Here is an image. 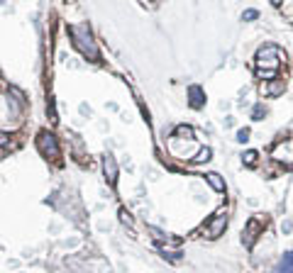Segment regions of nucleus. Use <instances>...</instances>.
<instances>
[{
    "label": "nucleus",
    "instance_id": "1",
    "mask_svg": "<svg viewBox=\"0 0 293 273\" xmlns=\"http://www.w3.org/2000/svg\"><path fill=\"white\" fill-rule=\"evenodd\" d=\"M281 61H283V52H281L276 44H264V47L256 52V59H254L256 73H259L264 81L276 78V73L281 69Z\"/></svg>",
    "mask_w": 293,
    "mask_h": 273
},
{
    "label": "nucleus",
    "instance_id": "2",
    "mask_svg": "<svg viewBox=\"0 0 293 273\" xmlns=\"http://www.w3.org/2000/svg\"><path fill=\"white\" fill-rule=\"evenodd\" d=\"M71 39H73V47L83 56H88L91 61L100 59V52H98V47L93 42V35H91V27L88 25H76V27H71Z\"/></svg>",
    "mask_w": 293,
    "mask_h": 273
},
{
    "label": "nucleus",
    "instance_id": "3",
    "mask_svg": "<svg viewBox=\"0 0 293 273\" xmlns=\"http://www.w3.org/2000/svg\"><path fill=\"white\" fill-rule=\"evenodd\" d=\"M225 229H227V210L222 207V210H218L213 217L205 222V227H203V237L218 239L220 234H225Z\"/></svg>",
    "mask_w": 293,
    "mask_h": 273
},
{
    "label": "nucleus",
    "instance_id": "4",
    "mask_svg": "<svg viewBox=\"0 0 293 273\" xmlns=\"http://www.w3.org/2000/svg\"><path fill=\"white\" fill-rule=\"evenodd\" d=\"M37 149H39V154L47 156V159H59V142H56V137L52 132H39V137H37Z\"/></svg>",
    "mask_w": 293,
    "mask_h": 273
},
{
    "label": "nucleus",
    "instance_id": "5",
    "mask_svg": "<svg viewBox=\"0 0 293 273\" xmlns=\"http://www.w3.org/2000/svg\"><path fill=\"white\" fill-rule=\"evenodd\" d=\"M271 159L276 164H283V166H293V137L291 139H283L271 149Z\"/></svg>",
    "mask_w": 293,
    "mask_h": 273
},
{
    "label": "nucleus",
    "instance_id": "6",
    "mask_svg": "<svg viewBox=\"0 0 293 273\" xmlns=\"http://www.w3.org/2000/svg\"><path fill=\"white\" fill-rule=\"evenodd\" d=\"M286 91V83H283V78H269V81H264L261 83V88H259V93L264 95V98H278L281 93Z\"/></svg>",
    "mask_w": 293,
    "mask_h": 273
},
{
    "label": "nucleus",
    "instance_id": "7",
    "mask_svg": "<svg viewBox=\"0 0 293 273\" xmlns=\"http://www.w3.org/2000/svg\"><path fill=\"white\" fill-rule=\"evenodd\" d=\"M259 234H261V222H259V219H249V222H247V229H244V234H242L244 246H254V241Z\"/></svg>",
    "mask_w": 293,
    "mask_h": 273
},
{
    "label": "nucleus",
    "instance_id": "8",
    "mask_svg": "<svg viewBox=\"0 0 293 273\" xmlns=\"http://www.w3.org/2000/svg\"><path fill=\"white\" fill-rule=\"evenodd\" d=\"M103 171H105V178H108L110 185H115L117 183V161H115L112 154L103 156Z\"/></svg>",
    "mask_w": 293,
    "mask_h": 273
},
{
    "label": "nucleus",
    "instance_id": "9",
    "mask_svg": "<svg viewBox=\"0 0 293 273\" xmlns=\"http://www.w3.org/2000/svg\"><path fill=\"white\" fill-rule=\"evenodd\" d=\"M188 98H191V108H203L205 105V93L201 86H191L188 88Z\"/></svg>",
    "mask_w": 293,
    "mask_h": 273
},
{
    "label": "nucleus",
    "instance_id": "10",
    "mask_svg": "<svg viewBox=\"0 0 293 273\" xmlns=\"http://www.w3.org/2000/svg\"><path fill=\"white\" fill-rule=\"evenodd\" d=\"M205 181L210 183V188H213V190L225 193V181H222V176H220V173H205Z\"/></svg>",
    "mask_w": 293,
    "mask_h": 273
},
{
    "label": "nucleus",
    "instance_id": "11",
    "mask_svg": "<svg viewBox=\"0 0 293 273\" xmlns=\"http://www.w3.org/2000/svg\"><path fill=\"white\" fill-rule=\"evenodd\" d=\"M278 271H281V273L293 271V251H286V254H283L281 263H278Z\"/></svg>",
    "mask_w": 293,
    "mask_h": 273
},
{
    "label": "nucleus",
    "instance_id": "12",
    "mask_svg": "<svg viewBox=\"0 0 293 273\" xmlns=\"http://www.w3.org/2000/svg\"><path fill=\"white\" fill-rule=\"evenodd\" d=\"M174 137L176 139H193V129L188 127V125H179L176 132H174Z\"/></svg>",
    "mask_w": 293,
    "mask_h": 273
},
{
    "label": "nucleus",
    "instance_id": "13",
    "mask_svg": "<svg viewBox=\"0 0 293 273\" xmlns=\"http://www.w3.org/2000/svg\"><path fill=\"white\" fill-rule=\"evenodd\" d=\"M193 164H203V161H210V149L205 146V149H198V154L191 159Z\"/></svg>",
    "mask_w": 293,
    "mask_h": 273
},
{
    "label": "nucleus",
    "instance_id": "14",
    "mask_svg": "<svg viewBox=\"0 0 293 273\" xmlns=\"http://www.w3.org/2000/svg\"><path fill=\"white\" fill-rule=\"evenodd\" d=\"M242 161H244L247 166H256V161H259V154H256V151H247V154L242 156Z\"/></svg>",
    "mask_w": 293,
    "mask_h": 273
},
{
    "label": "nucleus",
    "instance_id": "15",
    "mask_svg": "<svg viewBox=\"0 0 293 273\" xmlns=\"http://www.w3.org/2000/svg\"><path fill=\"white\" fill-rule=\"evenodd\" d=\"M264 115H266L264 105H254V110H252V120H264Z\"/></svg>",
    "mask_w": 293,
    "mask_h": 273
},
{
    "label": "nucleus",
    "instance_id": "16",
    "mask_svg": "<svg viewBox=\"0 0 293 273\" xmlns=\"http://www.w3.org/2000/svg\"><path fill=\"white\" fill-rule=\"evenodd\" d=\"M256 18H259L256 10H244V13H242V20H247V22H252V20H256Z\"/></svg>",
    "mask_w": 293,
    "mask_h": 273
},
{
    "label": "nucleus",
    "instance_id": "17",
    "mask_svg": "<svg viewBox=\"0 0 293 273\" xmlns=\"http://www.w3.org/2000/svg\"><path fill=\"white\" fill-rule=\"evenodd\" d=\"M237 139H239V142H247V139H249V129H239Z\"/></svg>",
    "mask_w": 293,
    "mask_h": 273
},
{
    "label": "nucleus",
    "instance_id": "18",
    "mask_svg": "<svg viewBox=\"0 0 293 273\" xmlns=\"http://www.w3.org/2000/svg\"><path fill=\"white\" fill-rule=\"evenodd\" d=\"M120 219H122L125 224H132V217H129V212H127V210H120Z\"/></svg>",
    "mask_w": 293,
    "mask_h": 273
},
{
    "label": "nucleus",
    "instance_id": "19",
    "mask_svg": "<svg viewBox=\"0 0 293 273\" xmlns=\"http://www.w3.org/2000/svg\"><path fill=\"white\" fill-rule=\"evenodd\" d=\"M269 3H271L274 8H281V5H283V0H269Z\"/></svg>",
    "mask_w": 293,
    "mask_h": 273
}]
</instances>
